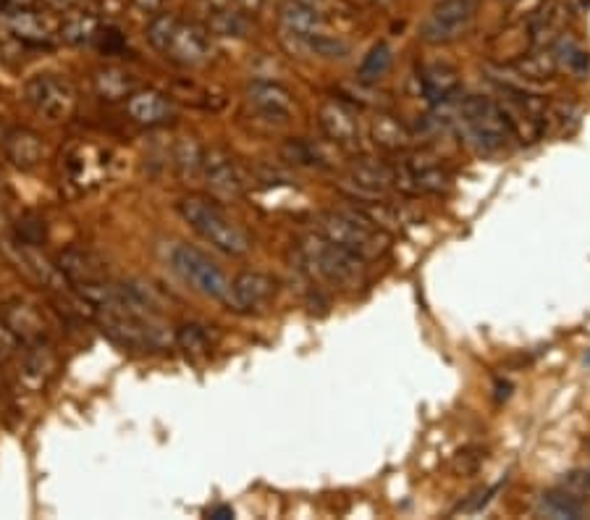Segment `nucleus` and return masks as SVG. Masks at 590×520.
I'll use <instances>...</instances> for the list:
<instances>
[{
    "instance_id": "obj_1",
    "label": "nucleus",
    "mask_w": 590,
    "mask_h": 520,
    "mask_svg": "<svg viewBox=\"0 0 590 520\" xmlns=\"http://www.w3.org/2000/svg\"><path fill=\"white\" fill-rule=\"evenodd\" d=\"M281 45L297 58H347L349 43L328 32L320 8L302 0H284L278 6Z\"/></svg>"
},
{
    "instance_id": "obj_2",
    "label": "nucleus",
    "mask_w": 590,
    "mask_h": 520,
    "mask_svg": "<svg viewBox=\"0 0 590 520\" xmlns=\"http://www.w3.org/2000/svg\"><path fill=\"white\" fill-rule=\"evenodd\" d=\"M299 260L307 274L320 279L328 287L357 292L368 284V263L344 250L341 245L331 242L320 232L305 234L299 239Z\"/></svg>"
},
{
    "instance_id": "obj_3",
    "label": "nucleus",
    "mask_w": 590,
    "mask_h": 520,
    "mask_svg": "<svg viewBox=\"0 0 590 520\" xmlns=\"http://www.w3.org/2000/svg\"><path fill=\"white\" fill-rule=\"evenodd\" d=\"M459 132L480 153H501L517 140L507 108L488 95H467L457 108Z\"/></svg>"
},
{
    "instance_id": "obj_4",
    "label": "nucleus",
    "mask_w": 590,
    "mask_h": 520,
    "mask_svg": "<svg viewBox=\"0 0 590 520\" xmlns=\"http://www.w3.org/2000/svg\"><path fill=\"white\" fill-rule=\"evenodd\" d=\"M179 213L208 245H213L221 253L231 258H242L252 250L250 234L236 224L229 213L223 211L216 200L202 195H189L179 200Z\"/></svg>"
},
{
    "instance_id": "obj_5",
    "label": "nucleus",
    "mask_w": 590,
    "mask_h": 520,
    "mask_svg": "<svg viewBox=\"0 0 590 520\" xmlns=\"http://www.w3.org/2000/svg\"><path fill=\"white\" fill-rule=\"evenodd\" d=\"M323 237L341 245L352 255H357L365 263L381 260L391 250V234L381 232L378 226L370 224L360 211L349 208H336V211H323L318 216V229Z\"/></svg>"
},
{
    "instance_id": "obj_6",
    "label": "nucleus",
    "mask_w": 590,
    "mask_h": 520,
    "mask_svg": "<svg viewBox=\"0 0 590 520\" xmlns=\"http://www.w3.org/2000/svg\"><path fill=\"white\" fill-rule=\"evenodd\" d=\"M147 40L158 53L179 66H205L213 58V43L208 29L184 22L176 14H158L147 27Z\"/></svg>"
},
{
    "instance_id": "obj_7",
    "label": "nucleus",
    "mask_w": 590,
    "mask_h": 520,
    "mask_svg": "<svg viewBox=\"0 0 590 520\" xmlns=\"http://www.w3.org/2000/svg\"><path fill=\"white\" fill-rule=\"evenodd\" d=\"M98 321L103 334H108L124 350L160 352L174 345V334L168 331V326L155 313L108 308L98 310Z\"/></svg>"
},
{
    "instance_id": "obj_8",
    "label": "nucleus",
    "mask_w": 590,
    "mask_h": 520,
    "mask_svg": "<svg viewBox=\"0 0 590 520\" xmlns=\"http://www.w3.org/2000/svg\"><path fill=\"white\" fill-rule=\"evenodd\" d=\"M168 263L181 276V282H187L195 292L210 297V300H218V303H226L231 284L229 276L223 274V268L208 253H202L200 247L176 242L168 253Z\"/></svg>"
},
{
    "instance_id": "obj_9",
    "label": "nucleus",
    "mask_w": 590,
    "mask_h": 520,
    "mask_svg": "<svg viewBox=\"0 0 590 520\" xmlns=\"http://www.w3.org/2000/svg\"><path fill=\"white\" fill-rule=\"evenodd\" d=\"M478 16V0H438L420 24V40L428 45L457 43Z\"/></svg>"
},
{
    "instance_id": "obj_10",
    "label": "nucleus",
    "mask_w": 590,
    "mask_h": 520,
    "mask_svg": "<svg viewBox=\"0 0 590 520\" xmlns=\"http://www.w3.org/2000/svg\"><path fill=\"white\" fill-rule=\"evenodd\" d=\"M27 103L48 121H63L77 106V92L58 74H37L24 87Z\"/></svg>"
},
{
    "instance_id": "obj_11",
    "label": "nucleus",
    "mask_w": 590,
    "mask_h": 520,
    "mask_svg": "<svg viewBox=\"0 0 590 520\" xmlns=\"http://www.w3.org/2000/svg\"><path fill=\"white\" fill-rule=\"evenodd\" d=\"M318 124L328 140L341 150H360L362 127L347 98H326L318 108Z\"/></svg>"
},
{
    "instance_id": "obj_12",
    "label": "nucleus",
    "mask_w": 590,
    "mask_h": 520,
    "mask_svg": "<svg viewBox=\"0 0 590 520\" xmlns=\"http://www.w3.org/2000/svg\"><path fill=\"white\" fill-rule=\"evenodd\" d=\"M202 179L208 184L210 195L218 197V200H239L244 195L242 171L236 169L234 158L221 148L205 150Z\"/></svg>"
},
{
    "instance_id": "obj_13",
    "label": "nucleus",
    "mask_w": 590,
    "mask_h": 520,
    "mask_svg": "<svg viewBox=\"0 0 590 520\" xmlns=\"http://www.w3.org/2000/svg\"><path fill=\"white\" fill-rule=\"evenodd\" d=\"M349 184H352L349 197L386 195L396 187V166L381 161V158L360 155L349 163Z\"/></svg>"
},
{
    "instance_id": "obj_14",
    "label": "nucleus",
    "mask_w": 590,
    "mask_h": 520,
    "mask_svg": "<svg viewBox=\"0 0 590 520\" xmlns=\"http://www.w3.org/2000/svg\"><path fill=\"white\" fill-rule=\"evenodd\" d=\"M276 287L278 284L273 276L260 274V271H242V274H236L231 279L226 305L239 310V313L263 308L276 297Z\"/></svg>"
},
{
    "instance_id": "obj_15",
    "label": "nucleus",
    "mask_w": 590,
    "mask_h": 520,
    "mask_svg": "<svg viewBox=\"0 0 590 520\" xmlns=\"http://www.w3.org/2000/svg\"><path fill=\"white\" fill-rule=\"evenodd\" d=\"M247 103H250L257 116H263L268 121H278V124L292 119L294 113L292 92L286 90L284 85H278V82H265V79H257V82L247 87Z\"/></svg>"
},
{
    "instance_id": "obj_16",
    "label": "nucleus",
    "mask_w": 590,
    "mask_h": 520,
    "mask_svg": "<svg viewBox=\"0 0 590 520\" xmlns=\"http://www.w3.org/2000/svg\"><path fill=\"white\" fill-rule=\"evenodd\" d=\"M0 27L27 45H48L53 40V27L48 24V19H42V14H35L29 8L0 11Z\"/></svg>"
},
{
    "instance_id": "obj_17",
    "label": "nucleus",
    "mask_w": 590,
    "mask_h": 520,
    "mask_svg": "<svg viewBox=\"0 0 590 520\" xmlns=\"http://www.w3.org/2000/svg\"><path fill=\"white\" fill-rule=\"evenodd\" d=\"M126 113L132 116L137 124L153 129L163 127L168 121L174 119V106L171 100L158 90H134L129 98H126Z\"/></svg>"
},
{
    "instance_id": "obj_18",
    "label": "nucleus",
    "mask_w": 590,
    "mask_h": 520,
    "mask_svg": "<svg viewBox=\"0 0 590 520\" xmlns=\"http://www.w3.org/2000/svg\"><path fill=\"white\" fill-rule=\"evenodd\" d=\"M3 153H6V158L14 163L16 169H35L45 158V142L32 129H8L6 137H3Z\"/></svg>"
},
{
    "instance_id": "obj_19",
    "label": "nucleus",
    "mask_w": 590,
    "mask_h": 520,
    "mask_svg": "<svg viewBox=\"0 0 590 520\" xmlns=\"http://www.w3.org/2000/svg\"><path fill=\"white\" fill-rule=\"evenodd\" d=\"M459 71L449 64H425L420 69V90L431 106H444L459 92Z\"/></svg>"
},
{
    "instance_id": "obj_20",
    "label": "nucleus",
    "mask_w": 590,
    "mask_h": 520,
    "mask_svg": "<svg viewBox=\"0 0 590 520\" xmlns=\"http://www.w3.org/2000/svg\"><path fill=\"white\" fill-rule=\"evenodd\" d=\"M58 271H61L71 284H87L105 279V263L84 247H66L58 255Z\"/></svg>"
},
{
    "instance_id": "obj_21",
    "label": "nucleus",
    "mask_w": 590,
    "mask_h": 520,
    "mask_svg": "<svg viewBox=\"0 0 590 520\" xmlns=\"http://www.w3.org/2000/svg\"><path fill=\"white\" fill-rule=\"evenodd\" d=\"M0 321L14 331L21 342H40L42 334H45V321L37 313L35 305L24 303V300H11V303L3 305L0 310Z\"/></svg>"
},
{
    "instance_id": "obj_22",
    "label": "nucleus",
    "mask_w": 590,
    "mask_h": 520,
    "mask_svg": "<svg viewBox=\"0 0 590 520\" xmlns=\"http://www.w3.org/2000/svg\"><path fill=\"white\" fill-rule=\"evenodd\" d=\"M370 140L381 150H386V153L404 155L412 150V140L415 137H412V132L404 127L402 121L396 119L394 113L378 111L373 124H370Z\"/></svg>"
},
{
    "instance_id": "obj_23",
    "label": "nucleus",
    "mask_w": 590,
    "mask_h": 520,
    "mask_svg": "<svg viewBox=\"0 0 590 520\" xmlns=\"http://www.w3.org/2000/svg\"><path fill=\"white\" fill-rule=\"evenodd\" d=\"M551 58L559 69H564L567 74L577 79H585L590 74V53L577 43L575 37L559 35L551 45Z\"/></svg>"
},
{
    "instance_id": "obj_24",
    "label": "nucleus",
    "mask_w": 590,
    "mask_h": 520,
    "mask_svg": "<svg viewBox=\"0 0 590 520\" xmlns=\"http://www.w3.org/2000/svg\"><path fill=\"white\" fill-rule=\"evenodd\" d=\"M538 513L556 520H577L585 515V502L580 494L570 492V489H556V492L543 494L538 502Z\"/></svg>"
},
{
    "instance_id": "obj_25",
    "label": "nucleus",
    "mask_w": 590,
    "mask_h": 520,
    "mask_svg": "<svg viewBox=\"0 0 590 520\" xmlns=\"http://www.w3.org/2000/svg\"><path fill=\"white\" fill-rule=\"evenodd\" d=\"M95 90L105 100L129 98L137 90V79L129 71L118 69V66H105V69L95 71Z\"/></svg>"
},
{
    "instance_id": "obj_26",
    "label": "nucleus",
    "mask_w": 590,
    "mask_h": 520,
    "mask_svg": "<svg viewBox=\"0 0 590 520\" xmlns=\"http://www.w3.org/2000/svg\"><path fill=\"white\" fill-rule=\"evenodd\" d=\"M391 64H394V48L386 40L375 43L362 58L360 69H357V82L360 85H375L391 69Z\"/></svg>"
},
{
    "instance_id": "obj_27",
    "label": "nucleus",
    "mask_w": 590,
    "mask_h": 520,
    "mask_svg": "<svg viewBox=\"0 0 590 520\" xmlns=\"http://www.w3.org/2000/svg\"><path fill=\"white\" fill-rule=\"evenodd\" d=\"M202 158H205V150H202L200 142L195 137H181L174 148V166L176 174L184 179V182H195L202 176Z\"/></svg>"
},
{
    "instance_id": "obj_28",
    "label": "nucleus",
    "mask_w": 590,
    "mask_h": 520,
    "mask_svg": "<svg viewBox=\"0 0 590 520\" xmlns=\"http://www.w3.org/2000/svg\"><path fill=\"white\" fill-rule=\"evenodd\" d=\"M208 27L221 37H244L247 29H250V16L236 11L231 6H223V3H216L210 8V19Z\"/></svg>"
},
{
    "instance_id": "obj_29",
    "label": "nucleus",
    "mask_w": 590,
    "mask_h": 520,
    "mask_svg": "<svg viewBox=\"0 0 590 520\" xmlns=\"http://www.w3.org/2000/svg\"><path fill=\"white\" fill-rule=\"evenodd\" d=\"M174 345L179 347L189 360H200L210 355L213 350V339H210L208 329L200 324H184L174 331Z\"/></svg>"
},
{
    "instance_id": "obj_30",
    "label": "nucleus",
    "mask_w": 590,
    "mask_h": 520,
    "mask_svg": "<svg viewBox=\"0 0 590 520\" xmlns=\"http://www.w3.org/2000/svg\"><path fill=\"white\" fill-rule=\"evenodd\" d=\"M100 32L98 16L92 14H66L61 24V37L71 45L92 43Z\"/></svg>"
},
{
    "instance_id": "obj_31",
    "label": "nucleus",
    "mask_w": 590,
    "mask_h": 520,
    "mask_svg": "<svg viewBox=\"0 0 590 520\" xmlns=\"http://www.w3.org/2000/svg\"><path fill=\"white\" fill-rule=\"evenodd\" d=\"M50 368H53V355H50L48 347H35V350H29V355H27V376L42 381V379H45V373H48Z\"/></svg>"
},
{
    "instance_id": "obj_32",
    "label": "nucleus",
    "mask_w": 590,
    "mask_h": 520,
    "mask_svg": "<svg viewBox=\"0 0 590 520\" xmlns=\"http://www.w3.org/2000/svg\"><path fill=\"white\" fill-rule=\"evenodd\" d=\"M19 345L21 339L16 337L14 331L8 329L3 321H0V363H6V360H11L19 352Z\"/></svg>"
},
{
    "instance_id": "obj_33",
    "label": "nucleus",
    "mask_w": 590,
    "mask_h": 520,
    "mask_svg": "<svg viewBox=\"0 0 590 520\" xmlns=\"http://www.w3.org/2000/svg\"><path fill=\"white\" fill-rule=\"evenodd\" d=\"M218 3L236 8V11H242V14H247V16H255L257 11L263 8L265 0H218Z\"/></svg>"
},
{
    "instance_id": "obj_34",
    "label": "nucleus",
    "mask_w": 590,
    "mask_h": 520,
    "mask_svg": "<svg viewBox=\"0 0 590 520\" xmlns=\"http://www.w3.org/2000/svg\"><path fill=\"white\" fill-rule=\"evenodd\" d=\"M208 518L229 520V518H234V510H231V507H213V510H208Z\"/></svg>"
},
{
    "instance_id": "obj_35",
    "label": "nucleus",
    "mask_w": 590,
    "mask_h": 520,
    "mask_svg": "<svg viewBox=\"0 0 590 520\" xmlns=\"http://www.w3.org/2000/svg\"><path fill=\"white\" fill-rule=\"evenodd\" d=\"M45 3H48L50 8H56V11H71L79 0H45Z\"/></svg>"
},
{
    "instance_id": "obj_36",
    "label": "nucleus",
    "mask_w": 590,
    "mask_h": 520,
    "mask_svg": "<svg viewBox=\"0 0 590 520\" xmlns=\"http://www.w3.org/2000/svg\"><path fill=\"white\" fill-rule=\"evenodd\" d=\"M139 6L145 8V11H155L160 6V0H137Z\"/></svg>"
},
{
    "instance_id": "obj_37",
    "label": "nucleus",
    "mask_w": 590,
    "mask_h": 520,
    "mask_svg": "<svg viewBox=\"0 0 590 520\" xmlns=\"http://www.w3.org/2000/svg\"><path fill=\"white\" fill-rule=\"evenodd\" d=\"M370 3H373V6H378V8H383V6H391L394 0H370Z\"/></svg>"
},
{
    "instance_id": "obj_38",
    "label": "nucleus",
    "mask_w": 590,
    "mask_h": 520,
    "mask_svg": "<svg viewBox=\"0 0 590 520\" xmlns=\"http://www.w3.org/2000/svg\"><path fill=\"white\" fill-rule=\"evenodd\" d=\"M585 363H588V366H590V352H588V355H585Z\"/></svg>"
},
{
    "instance_id": "obj_39",
    "label": "nucleus",
    "mask_w": 590,
    "mask_h": 520,
    "mask_svg": "<svg viewBox=\"0 0 590 520\" xmlns=\"http://www.w3.org/2000/svg\"><path fill=\"white\" fill-rule=\"evenodd\" d=\"M0 192H3V176H0Z\"/></svg>"
},
{
    "instance_id": "obj_40",
    "label": "nucleus",
    "mask_w": 590,
    "mask_h": 520,
    "mask_svg": "<svg viewBox=\"0 0 590 520\" xmlns=\"http://www.w3.org/2000/svg\"><path fill=\"white\" fill-rule=\"evenodd\" d=\"M501 3H514V0H501Z\"/></svg>"
}]
</instances>
